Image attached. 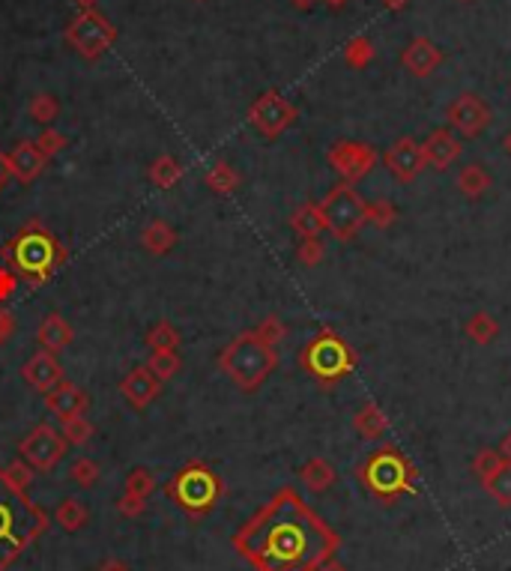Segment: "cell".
Segmentation results:
<instances>
[{"label": "cell", "mask_w": 511, "mask_h": 571, "mask_svg": "<svg viewBox=\"0 0 511 571\" xmlns=\"http://www.w3.org/2000/svg\"><path fill=\"white\" fill-rule=\"evenodd\" d=\"M231 545L254 571H317L336 559L341 536L297 488L284 485L233 533Z\"/></svg>", "instance_id": "obj_1"}, {"label": "cell", "mask_w": 511, "mask_h": 571, "mask_svg": "<svg viewBox=\"0 0 511 571\" xmlns=\"http://www.w3.org/2000/svg\"><path fill=\"white\" fill-rule=\"evenodd\" d=\"M0 258L4 267L18 275V281H24L27 288H43L69 261V249L43 222L33 219L0 249Z\"/></svg>", "instance_id": "obj_2"}, {"label": "cell", "mask_w": 511, "mask_h": 571, "mask_svg": "<svg viewBox=\"0 0 511 571\" xmlns=\"http://www.w3.org/2000/svg\"><path fill=\"white\" fill-rule=\"evenodd\" d=\"M48 529V515L27 490L6 481L0 467V571H6Z\"/></svg>", "instance_id": "obj_3"}, {"label": "cell", "mask_w": 511, "mask_h": 571, "mask_svg": "<svg viewBox=\"0 0 511 571\" xmlns=\"http://www.w3.org/2000/svg\"><path fill=\"white\" fill-rule=\"evenodd\" d=\"M356 479L383 506L398 503L401 497H410L419 490V470L412 467V461L395 443H386V446L371 452L356 467Z\"/></svg>", "instance_id": "obj_4"}, {"label": "cell", "mask_w": 511, "mask_h": 571, "mask_svg": "<svg viewBox=\"0 0 511 571\" xmlns=\"http://www.w3.org/2000/svg\"><path fill=\"white\" fill-rule=\"evenodd\" d=\"M359 366V353L353 350L336 329L323 327L320 332L302 344L299 350V368L317 383L320 389H336L344 377H350Z\"/></svg>", "instance_id": "obj_5"}, {"label": "cell", "mask_w": 511, "mask_h": 571, "mask_svg": "<svg viewBox=\"0 0 511 571\" xmlns=\"http://www.w3.org/2000/svg\"><path fill=\"white\" fill-rule=\"evenodd\" d=\"M219 368L233 380L242 392H258L270 374L279 368V350L263 344L254 329L240 332L228 347L219 353Z\"/></svg>", "instance_id": "obj_6"}, {"label": "cell", "mask_w": 511, "mask_h": 571, "mask_svg": "<svg viewBox=\"0 0 511 571\" xmlns=\"http://www.w3.org/2000/svg\"><path fill=\"white\" fill-rule=\"evenodd\" d=\"M165 497L192 520H201L224 500V481L203 461H189L168 479Z\"/></svg>", "instance_id": "obj_7"}, {"label": "cell", "mask_w": 511, "mask_h": 571, "mask_svg": "<svg viewBox=\"0 0 511 571\" xmlns=\"http://www.w3.org/2000/svg\"><path fill=\"white\" fill-rule=\"evenodd\" d=\"M365 206H368V201L356 192V186L336 183L326 192V198L320 201V213H323V222H326V231L341 243L356 240L359 231L368 224Z\"/></svg>", "instance_id": "obj_8"}, {"label": "cell", "mask_w": 511, "mask_h": 571, "mask_svg": "<svg viewBox=\"0 0 511 571\" xmlns=\"http://www.w3.org/2000/svg\"><path fill=\"white\" fill-rule=\"evenodd\" d=\"M114 39H117V27L108 22L99 9H81V13L66 24V43L81 57H87V61L102 57L108 48L114 45Z\"/></svg>", "instance_id": "obj_9"}, {"label": "cell", "mask_w": 511, "mask_h": 571, "mask_svg": "<svg viewBox=\"0 0 511 571\" xmlns=\"http://www.w3.org/2000/svg\"><path fill=\"white\" fill-rule=\"evenodd\" d=\"M377 159L380 153L365 141H336L326 153L329 168L341 176V183H350V186L365 180V176L374 171Z\"/></svg>", "instance_id": "obj_10"}, {"label": "cell", "mask_w": 511, "mask_h": 571, "mask_svg": "<svg viewBox=\"0 0 511 571\" xmlns=\"http://www.w3.org/2000/svg\"><path fill=\"white\" fill-rule=\"evenodd\" d=\"M297 117H299L297 105L284 100L279 90H267V93L258 96V100L249 105V123L263 138H270V141L288 132Z\"/></svg>", "instance_id": "obj_11"}, {"label": "cell", "mask_w": 511, "mask_h": 571, "mask_svg": "<svg viewBox=\"0 0 511 571\" xmlns=\"http://www.w3.org/2000/svg\"><path fill=\"white\" fill-rule=\"evenodd\" d=\"M494 123V108L478 93H460L446 108V126L458 138H478Z\"/></svg>", "instance_id": "obj_12"}, {"label": "cell", "mask_w": 511, "mask_h": 571, "mask_svg": "<svg viewBox=\"0 0 511 571\" xmlns=\"http://www.w3.org/2000/svg\"><path fill=\"white\" fill-rule=\"evenodd\" d=\"M66 446L69 443L54 425H36L31 434L18 443V452L36 472H52L63 461Z\"/></svg>", "instance_id": "obj_13"}, {"label": "cell", "mask_w": 511, "mask_h": 571, "mask_svg": "<svg viewBox=\"0 0 511 571\" xmlns=\"http://www.w3.org/2000/svg\"><path fill=\"white\" fill-rule=\"evenodd\" d=\"M380 159H383V165H386L392 180L401 183V186L416 183L419 174L428 168L425 156H421V144L410 135H401L395 144H389L386 153H383Z\"/></svg>", "instance_id": "obj_14"}, {"label": "cell", "mask_w": 511, "mask_h": 571, "mask_svg": "<svg viewBox=\"0 0 511 571\" xmlns=\"http://www.w3.org/2000/svg\"><path fill=\"white\" fill-rule=\"evenodd\" d=\"M460 150H464V144H460V138L449 129V126H437V129H431V135L421 141V156H425V165L434 171H446L451 168L458 159H460Z\"/></svg>", "instance_id": "obj_15"}, {"label": "cell", "mask_w": 511, "mask_h": 571, "mask_svg": "<svg viewBox=\"0 0 511 571\" xmlns=\"http://www.w3.org/2000/svg\"><path fill=\"white\" fill-rule=\"evenodd\" d=\"M401 63H404L410 75L428 78L443 66V52H440L428 36H416V39H410L407 48L401 52Z\"/></svg>", "instance_id": "obj_16"}, {"label": "cell", "mask_w": 511, "mask_h": 571, "mask_svg": "<svg viewBox=\"0 0 511 571\" xmlns=\"http://www.w3.org/2000/svg\"><path fill=\"white\" fill-rule=\"evenodd\" d=\"M22 377L31 383L36 392H43V395H45V392H52L57 383L63 380V366L57 362L54 353L39 350V353H33V357L24 362Z\"/></svg>", "instance_id": "obj_17"}, {"label": "cell", "mask_w": 511, "mask_h": 571, "mask_svg": "<svg viewBox=\"0 0 511 571\" xmlns=\"http://www.w3.org/2000/svg\"><path fill=\"white\" fill-rule=\"evenodd\" d=\"M45 407L52 410L61 422H66V419L84 416L87 407H90V401H87L84 389H78V386H72V383L61 380L52 392H45Z\"/></svg>", "instance_id": "obj_18"}, {"label": "cell", "mask_w": 511, "mask_h": 571, "mask_svg": "<svg viewBox=\"0 0 511 571\" xmlns=\"http://www.w3.org/2000/svg\"><path fill=\"white\" fill-rule=\"evenodd\" d=\"M159 389H162V383L153 377L150 371H147V366L141 368H132L126 377L120 380V392H123V398L132 404L135 410H144V407H150V404L159 398Z\"/></svg>", "instance_id": "obj_19"}, {"label": "cell", "mask_w": 511, "mask_h": 571, "mask_svg": "<svg viewBox=\"0 0 511 571\" xmlns=\"http://www.w3.org/2000/svg\"><path fill=\"white\" fill-rule=\"evenodd\" d=\"M9 162H13V176L18 183H33L48 165V159L39 153V147L33 141H18L13 147V153H9Z\"/></svg>", "instance_id": "obj_20"}, {"label": "cell", "mask_w": 511, "mask_h": 571, "mask_svg": "<svg viewBox=\"0 0 511 571\" xmlns=\"http://www.w3.org/2000/svg\"><path fill=\"white\" fill-rule=\"evenodd\" d=\"M353 431H356V434L362 440H368V443L383 440V437L389 434V416H386V410H383L380 404H374V401L362 404V407L353 413Z\"/></svg>", "instance_id": "obj_21"}, {"label": "cell", "mask_w": 511, "mask_h": 571, "mask_svg": "<svg viewBox=\"0 0 511 571\" xmlns=\"http://www.w3.org/2000/svg\"><path fill=\"white\" fill-rule=\"evenodd\" d=\"M72 338H75V329L69 327L61 314H48V318L39 323V329H36L39 350H48V353L66 350L69 344H72Z\"/></svg>", "instance_id": "obj_22"}, {"label": "cell", "mask_w": 511, "mask_h": 571, "mask_svg": "<svg viewBox=\"0 0 511 571\" xmlns=\"http://www.w3.org/2000/svg\"><path fill=\"white\" fill-rule=\"evenodd\" d=\"M299 479H302V485L311 490V494H326V490L338 481V470L332 467L326 458L314 455V458L306 461V464H302Z\"/></svg>", "instance_id": "obj_23"}, {"label": "cell", "mask_w": 511, "mask_h": 571, "mask_svg": "<svg viewBox=\"0 0 511 571\" xmlns=\"http://www.w3.org/2000/svg\"><path fill=\"white\" fill-rule=\"evenodd\" d=\"M490 186H494V176H490V171L485 168V165L469 162L458 171V192L464 195L467 201L485 198V195L490 192Z\"/></svg>", "instance_id": "obj_24"}, {"label": "cell", "mask_w": 511, "mask_h": 571, "mask_svg": "<svg viewBox=\"0 0 511 571\" xmlns=\"http://www.w3.org/2000/svg\"><path fill=\"white\" fill-rule=\"evenodd\" d=\"M290 228H293V233L299 236V240H311V236H320L323 231H326V222H323L320 204H314V201L299 204L297 210L290 213Z\"/></svg>", "instance_id": "obj_25"}, {"label": "cell", "mask_w": 511, "mask_h": 571, "mask_svg": "<svg viewBox=\"0 0 511 571\" xmlns=\"http://www.w3.org/2000/svg\"><path fill=\"white\" fill-rule=\"evenodd\" d=\"M141 245L150 254H156V258H162V254H168L176 245V231L165 219H153L141 231Z\"/></svg>", "instance_id": "obj_26"}, {"label": "cell", "mask_w": 511, "mask_h": 571, "mask_svg": "<svg viewBox=\"0 0 511 571\" xmlns=\"http://www.w3.org/2000/svg\"><path fill=\"white\" fill-rule=\"evenodd\" d=\"M464 332L469 341L478 344V347H487V344H494L499 338L503 327H499V320L490 311H473L469 320L464 323Z\"/></svg>", "instance_id": "obj_27"}, {"label": "cell", "mask_w": 511, "mask_h": 571, "mask_svg": "<svg viewBox=\"0 0 511 571\" xmlns=\"http://www.w3.org/2000/svg\"><path fill=\"white\" fill-rule=\"evenodd\" d=\"M203 183H206V189H210V192L222 195V198H228V195H233L240 189L242 176H240V171L233 168L231 162H215L213 168L203 174Z\"/></svg>", "instance_id": "obj_28"}, {"label": "cell", "mask_w": 511, "mask_h": 571, "mask_svg": "<svg viewBox=\"0 0 511 571\" xmlns=\"http://www.w3.org/2000/svg\"><path fill=\"white\" fill-rule=\"evenodd\" d=\"M481 488L499 509H511V461H503L487 479H481Z\"/></svg>", "instance_id": "obj_29"}, {"label": "cell", "mask_w": 511, "mask_h": 571, "mask_svg": "<svg viewBox=\"0 0 511 571\" xmlns=\"http://www.w3.org/2000/svg\"><path fill=\"white\" fill-rule=\"evenodd\" d=\"M147 176H150L153 186H159V189H174L176 183L183 180V165L174 159V156H159V159H153V165L147 168Z\"/></svg>", "instance_id": "obj_30"}, {"label": "cell", "mask_w": 511, "mask_h": 571, "mask_svg": "<svg viewBox=\"0 0 511 571\" xmlns=\"http://www.w3.org/2000/svg\"><path fill=\"white\" fill-rule=\"evenodd\" d=\"M54 520L66 529V533H78V529L87 527V520H90V511H87V506L81 503V500L69 497V500H63L61 506H57Z\"/></svg>", "instance_id": "obj_31"}, {"label": "cell", "mask_w": 511, "mask_h": 571, "mask_svg": "<svg viewBox=\"0 0 511 571\" xmlns=\"http://www.w3.org/2000/svg\"><path fill=\"white\" fill-rule=\"evenodd\" d=\"M183 359L176 357V350H153L150 359H147V371L153 374L159 383H168L176 371H180Z\"/></svg>", "instance_id": "obj_32"}, {"label": "cell", "mask_w": 511, "mask_h": 571, "mask_svg": "<svg viewBox=\"0 0 511 571\" xmlns=\"http://www.w3.org/2000/svg\"><path fill=\"white\" fill-rule=\"evenodd\" d=\"M374 43H371V36H353L347 39V45H344V63L353 66V69H365L371 61H374Z\"/></svg>", "instance_id": "obj_33"}, {"label": "cell", "mask_w": 511, "mask_h": 571, "mask_svg": "<svg viewBox=\"0 0 511 571\" xmlns=\"http://www.w3.org/2000/svg\"><path fill=\"white\" fill-rule=\"evenodd\" d=\"M365 215H368V224H371V228L389 231L392 224H395V219H398V206L392 204L389 198H377V201H368Z\"/></svg>", "instance_id": "obj_34"}, {"label": "cell", "mask_w": 511, "mask_h": 571, "mask_svg": "<svg viewBox=\"0 0 511 571\" xmlns=\"http://www.w3.org/2000/svg\"><path fill=\"white\" fill-rule=\"evenodd\" d=\"M147 347L150 350H176L180 347V332H176L174 323L159 320L156 327H150V332H147Z\"/></svg>", "instance_id": "obj_35"}, {"label": "cell", "mask_w": 511, "mask_h": 571, "mask_svg": "<svg viewBox=\"0 0 511 571\" xmlns=\"http://www.w3.org/2000/svg\"><path fill=\"white\" fill-rule=\"evenodd\" d=\"M61 431H63V440L69 443V446H87V443L93 440L96 434V428H93V422L87 419V416H75V419H66L61 422Z\"/></svg>", "instance_id": "obj_36"}, {"label": "cell", "mask_w": 511, "mask_h": 571, "mask_svg": "<svg viewBox=\"0 0 511 571\" xmlns=\"http://www.w3.org/2000/svg\"><path fill=\"white\" fill-rule=\"evenodd\" d=\"M27 111H31V117L36 123L48 126L52 120H57V114H61V102H57V96H52V93H36Z\"/></svg>", "instance_id": "obj_37"}, {"label": "cell", "mask_w": 511, "mask_h": 571, "mask_svg": "<svg viewBox=\"0 0 511 571\" xmlns=\"http://www.w3.org/2000/svg\"><path fill=\"white\" fill-rule=\"evenodd\" d=\"M254 336H258L263 344H270V347H279V344L288 338V327H284L281 318L270 314V318H263L258 327H254Z\"/></svg>", "instance_id": "obj_38"}, {"label": "cell", "mask_w": 511, "mask_h": 571, "mask_svg": "<svg viewBox=\"0 0 511 571\" xmlns=\"http://www.w3.org/2000/svg\"><path fill=\"white\" fill-rule=\"evenodd\" d=\"M33 472H36V470H33L31 464H27L24 458H15L13 464H6V467H4L6 481H9L13 488H18V490H27V488L33 485Z\"/></svg>", "instance_id": "obj_39"}, {"label": "cell", "mask_w": 511, "mask_h": 571, "mask_svg": "<svg viewBox=\"0 0 511 571\" xmlns=\"http://www.w3.org/2000/svg\"><path fill=\"white\" fill-rule=\"evenodd\" d=\"M323 258H326V245H323L320 236H311V240H302L297 245V261L302 267H317V263H323Z\"/></svg>", "instance_id": "obj_40"}, {"label": "cell", "mask_w": 511, "mask_h": 571, "mask_svg": "<svg viewBox=\"0 0 511 571\" xmlns=\"http://www.w3.org/2000/svg\"><path fill=\"white\" fill-rule=\"evenodd\" d=\"M69 476H72L75 485H81V488H93L96 481H99L102 470H99V464H96V461H90V458H78L75 464H72V470H69Z\"/></svg>", "instance_id": "obj_41"}, {"label": "cell", "mask_w": 511, "mask_h": 571, "mask_svg": "<svg viewBox=\"0 0 511 571\" xmlns=\"http://www.w3.org/2000/svg\"><path fill=\"white\" fill-rule=\"evenodd\" d=\"M126 490L135 497H144V500H150V494L156 490V479H153V472L150 470H144V467H137L129 472V479H126Z\"/></svg>", "instance_id": "obj_42"}, {"label": "cell", "mask_w": 511, "mask_h": 571, "mask_svg": "<svg viewBox=\"0 0 511 571\" xmlns=\"http://www.w3.org/2000/svg\"><path fill=\"white\" fill-rule=\"evenodd\" d=\"M33 144L39 147V153H43L45 159H54L57 153H63V150H66L69 138H66L63 132H57V129H52V126H48V129H45L43 135H39Z\"/></svg>", "instance_id": "obj_43"}, {"label": "cell", "mask_w": 511, "mask_h": 571, "mask_svg": "<svg viewBox=\"0 0 511 571\" xmlns=\"http://www.w3.org/2000/svg\"><path fill=\"white\" fill-rule=\"evenodd\" d=\"M503 461L506 458H503V452H499V449H481V452H476V458H473V472L481 481V479H487L499 464H503Z\"/></svg>", "instance_id": "obj_44"}, {"label": "cell", "mask_w": 511, "mask_h": 571, "mask_svg": "<svg viewBox=\"0 0 511 571\" xmlns=\"http://www.w3.org/2000/svg\"><path fill=\"white\" fill-rule=\"evenodd\" d=\"M144 509H147V500L129 494V490H123V497L117 500V511H120L123 518H141Z\"/></svg>", "instance_id": "obj_45"}, {"label": "cell", "mask_w": 511, "mask_h": 571, "mask_svg": "<svg viewBox=\"0 0 511 571\" xmlns=\"http://www.w3.org/2000/svg\"><path fill=\"white\" fill-rule=\"evenodd\" d=\"M18 288H22V281H18V275L9 270V267H0V302L13 300Z\"/></svg>", "instance_id": "obj_46"}, {"label": "cell", "mask_w": 511, "mask_h": 571, "mask_svg": "<svg viewBox=\"0 0 511 571\" xmlns=\"http://www.w3.org/2000/svg\"><path fill=\"white\" fill-rule=\"evenodd\" d=\"M13 336H15V318H13V311L0 302V344H6Z\"/></svg>", "instance_id": "obj_47"}, {"label": "cell", "mask_w": 511, "mask_h": 571, "mask_svg": "<svg viewBox=\"0 0 511 571\" xmlns=\"http://www.w3.org/2000/svg\"><path fill=\"white\" fill-rule=\"evenodd\" d=\"M13 180V162H9V153L0 150V189Z\"/></svg>", "instance_id": "obj_48"}, {"label": "cell", "mask_w": 511, "mask_h": 571, "mask_svg": "<svg viewBox=\"0 0 511 571\" xmlns=\"http://www.w3.org/2000/svg\"><path fill=\"white\" fill-rule=\"evenodd\" d=\"M99 571H129V566H126L123 559H117V557H108L105 563L99 566Z\"/></svg>", "instance_id": "obj_49"}, {"label": "cell", "mask_w": 511, "mask_h": 571, "mask_svg": "<svg viewBox=\"0 0 511 571\" xmlns=\"http://www.w3.org/2000/svg\"><path fill=\"white\" fill-rule=\"evenodd\" d=\"M383 6L389 9V13H404V9L410 6V0H380Z\"/></svg>", "instance_id": "obj_50"}, {"label": "cell", "mask_w": 511, "mask_h": 571, "mask_svg": "<svg viewBox=\"0 0 511 571\" xmlns=\"http://www.w3.org/2000/svg\"><path fill=\"white\" fill-rule=\"evenodd\" d=\"M499 452H503L506 461H511V428H508V434L503 437V443H499Z\"/></svg>", "instance_id": "obj_51"}, {"label": "cell", "mask_w": 511, "mask_h": 571, "mask_svg": "<svg viewBox=\"0 0 511 571\" xmlns=\"http://www.w3.org/2000/svg\"><path fill=\"white\" fill-rule=\"evenodd\" d=\"M317 571H350V568H347V566H341L338 559H329V563H323Z\"/></svg>", "instance_id": "obj_52"}, {"label": "cell", "mask_w": 511, "mask_h": 571, "mask_svg": "<svg viewBox=\"0 0 511 571\" xmlns=\"http://www.w3.org/2000/svg\"><path fill=\"white\" fill-rule=\"evenodd\" d=\"M290 4L297 6V9H302V13H308V9L317 4V0H290Z\"/></svg>", "instance_id": "obj_53"}, {"label": "cell", "mask_w": 511, "mask_h": 571, "mask_svg": "<svg viewBox=\"0 0 511 571\" xmlns=\"http://www.w3.org/2000/svg\"><path fill=\"white\" fill-rule=\"evenodd\" d=\"M78 6L81 9H96V4H99V0H75Z\"/></svg>", "instance_id": "obj_54"}, {"label": "cell", "mask_w": 511, "mask_h": 571, "mask_svg": "<svg viewBox=\"0 0 511 571\" xmlns=\"http://www.w3.org/2000/svg\"><path fill=\"white\" fill-rule=\"evenodd\" d=\"M503 150L511 156V129H508V132H506V138H503Z\"/></svg>", "instance_id": "obj_55"}, {"label": "cell", "mask_w": 511, "mask_h": 571, "mask_svg": "<svg viewBox=\"0 0 511 571\" xmlns=\"http://www.w3.org/2000/svg\"><path fill=\"white\" fill-rule=\"evenodd\" d=\"M326 4H329V6H336V9H338V6H344V4H347V0H326Z\"/></svg>", "instance_id": "obj_56"}, {"label": "cell", "mask_w": 511, "mask_h": 571, "mask_svg": "<svg viewBox=\"0 0 511 571\" xmlns=\"http://www.w3.org/2000/svg\"><path fill=\"white\" fill-rule=\"evenodd\" d=\"M458 4H473V0H458Z\"/></svg>", "instance_id": "obj_57"}, {"label": "cell", "mask_w": 511, "mask_h": 571, "mask_svg": "<svg viewBox=\"0 0 511 571\" xmlns=\"http://www.w3.org/2000/svg\"><path fill=\"white\" fill-rule=\"evenodd\" d=\"M198 4H206V0H198Z\"/></svg>", "instance_id": "obj_58"}]
</instances>
